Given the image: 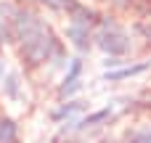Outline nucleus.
<instances>
[{"label": "nucleus", "instance_id": "nucleus-1", "mask_svg": "<svg viewBox=\"0 0 151 143\" xmlns=\"http://www.w3.org/2000/svg\"><path fill=\"white\" fill-rule=\"evenodd\" d=\"M96 45L101 50H106L109 56H114V58L130 53V37H127V32L122 27H117L114 21H109V19L101 24V29L96 34Z\"/></svg>", "mask_w": 151, "mask_h": 143}, {"label": "nucleus", "instance_id": "nucleus-2", "mask_svg": "<svg viewBox=\"0 0 151 143\" xmlns=\"http://www.w3.org/2000/svg\"><path fill=\"white\" fill-rule=\"evenodd\" d=\"M80 74H82V61H80V58H72L69 72H66V77H64V82H61V88H58V96H61V98H64V96H72V93L77 90Z\"/></svg>", "mask_w": 151, "mask_h": 143}, {"label": "nucleus", "instance_id": "nucleus-3", "mask_svg": "<svg viewBox=\"0 0 151 143\" xmlns=\"http://www.w3.org/2000/svg\"><path fill=\"white\" fill-rule=\"evenodd\" d=\"M66 37L80 48V50H90V40H93V34H90V27H85V24H69V29H66Z\"/></svg>", "mask_w": 151, "mask_h": 143}, {"label": "nucleus", "instance_id": "nucleus-4", "mask_svg": "<svg viewBox=\"0 0 151 143\" xmlns=\"http://www.w3.org/2000/svg\"><path fill=\"white\" fill-rule=\"evenodd\" d=\"M0 143H19V125L11 117H0Z\"/></svg>", "mask_w": 151, "mask_h": 143}, {"label": "nucleus", "instance_id": "nucleus-5", "mask_svg": "<svg viewBox=\"0 0 151 143\" xmlns=\"http://www.w3.org/2000/svg\"><path fill=\"white\" fill-rule=\"evenodd\" d=\"M149 66H151V61H146V64H135V66H125V69L109 72V74H106V80H125V77H135V74L146 72Z\"/></svg>", "mask_w": 151, "mask_h": 143}, {"label": "nucleus", "instance_id": "nucleus-6", "mask_svg": "<svg viewBox=\"0 0 151 143\" xmlns=\"http://www.w3.org/2000/svg\"><path fill=\"white\" fill-rule=\"evenodd\" d=\"M109 117H111V106H106V109H101V111H96V114L80 119V122H77V130H88V127H93V125H98V122H104V119H109Z\"/></svg>", "mask_w": 151, "mask_h": 143}, {"label": "nucleus", "instance_id": "nucleus-7", "mask_svg": "<svg viewBox=\"0 0 151 143\" xmlns=\"http://www.w3.org/2000/svg\"><path fill=\"white\" fill-rule=\"evenodd\" d=\"M125 143H151V127H141V130L127 133Z\"/></svg>", "mask_w": 151, "mask_h": 143}, {"label": "nucleus", "instance_id": "nucleus-8", "mask_svg": "<svg viewBox=\"0 0 151 143\" xmlns=\"http://www.w3.org/2000/svg\"><path fill=\"white\" fill-rule=\"evenodd\" d=\"M80 109H82V103H80V101H69V106H61V109L53 114V119L58 122V119H64V117H72V114H74V111H80Z\"/></svg>", "mask_w": 151, "mask_h": 143}, {"label": "nucleus", "instance_id": "nucleus-9", "mask_svg": "<svg viewBox=\"0 0 151 143\" xmlns=\"http://www.w3.org/2000/svg\"><path fill=\"white\" fill-rule=\"evenodd\" d=\"M104 3H111V5H117V8H130V5H133V0H104Z\"/></svg>", "mask_w": 151, "mask_h": 143}, {"label": "nucleus", "instance_id": "nucleus-10", "mask_svg": "<svg viewBox=\"0 0 151 143\" xmlns=\"http://www.w3.org/2000/svg\"><path fill=\"white\" fill-rule=\"evenodd\" d=\"M3 34H8V32H5V27H0V48H3Z\"/></svg>", "mask_w": 151, "mask_h": 143}]
</instances>
